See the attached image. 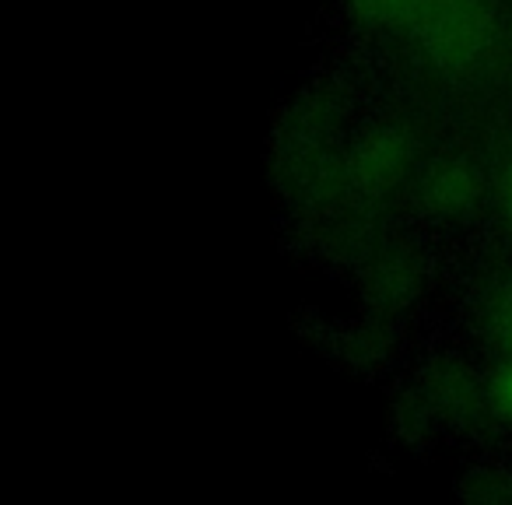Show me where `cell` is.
<instances>
[{"label":"cell","mask_w":512,"mask_h":505,"mask_svg":"<svg viewBox=\"0 0 512 505\" xmlns=\"http://www.w3.org/2000/svg\"><path fill=\"white\" fill-rule=\"evenodd\" d=\"M411 32L425 57L446 74L474 71L495 43V22L484 0H418Z\"/></svg>","instance_id":"obj_1"},{"label":"cell","mask_w":512,"mask_h":505,"mask_svg":"<svg viewBox=\"0 0 512 505\" xmlns=\"http://www.w3.org/2000/svg\"><path fill=\"white\" fill-rule=\"evenodd\" d=\"M414 165V141L404 127H372L355 141L344 162V179L362 197H386L407 179Z\"/></svg>","instance_id":"obj_2"},{"label":"cell","mask_w":512,"mask_h":505,"mask_svg":"<svg viewBox=\"0 0 512 505\" xmlns=\"http://www.w3.org/2000/svg\"><path fill=\"white\" fill-rule=\"evenodd\" d=\"M484 407V383H477L467 369H460L456 362L435 365L432 372H425L418 390V414H432V418H453L463 421L474 411Z\"/></svg>","instance_id":"obj_3"},{"label":"cell","mask_w":512,"mask_h":505,"mask_svg":"<svg viewBox=\"0 0 512 505\" xmlns=\"http://www.w3.org/2000/svg\"><path fill=\"white\" fill-rule=\"evenodd\" d=\"M477 193H481V179L474 176L467 162H442L421 183V204L432 214L453 218L474 204Z\"/></svg>","instance_id":"obj_4"},{"label":"cell","mask_w":512,"mask_h":505,"mask_svg":"<svg viewBox=\"0 0 512 505\" xmlns=\"http://www.w3.org/2000/svg\"><path fill=\"white\" fill-rule=\"evenodd\" d=\"M421 285V271L418 260L411 253H390L383 257L369 274V299L379 309H400L414 299Z\"/></svg>","instance_id":"obj_5"},{"label":"cell","mask_w":512,"mask_h":505,"mask_svg":"<svg viewBox=\"0 0 512 505\" xmlns=\"http://www.w3.org/2000/svg\"><path fill=\"white\" fill-rule=\"evenodd\" d=\"M481 327L488 344L498 351V358H512V281L495 285L484 295Z\"/></svg>","instance_id":"obj_6"},{"label":"cell","mask_w":512,"mask_h":505,"mask_svg":"<svg viewBox=\"0 0 512 505\" xmlns=\"http://www.w3.org/2000/svg\"><path fill=\"white\" fill-rule=\"evenodd\" d=\"M358 25L372 32L411 29V18L418 11V0H348Z\"/></svg>","instance_id":"obj_7"},{"label":"cell","mask_w":512,"mask_h":505,"mask_svg":"<svg viewBox=\"0 0 512 505\" xmlns=\"http://www.w3.org/2000/svg\"><path fill=\"white\" fill-rule=\"evenodd\" d=\"M460 495L467 502H484V505L512 502V474L502 467H477L463 477Z\"/></svg>","instance_id":"obj_8"},{"label":"cell","mask_w":512,"mask_h":505,"mask_svg":"<svg viewBox=\"0 0 512 505\" xmlns=\"http://www.w3.org/2000/svg\"><path fill=\"white\" fill-rule=\"evenodd\" d=\"M484 407L498 421L512 425V358H498V365L484 379Z\"/></svg>","instance_id":"obj_9"},{"label":"cell","mask_w":512,"mask_h":505,"mask_svg":"<svg viewBox=\"0 0 512 505\" xmlns=\"http://www.w3.org/2000/svg\"><path fill=\"white\" fill-rule=\"evenodd\" d=\"M498 207H502V218L512 232V162L498 172Z\"/></svg>","instance_id":"obj_10"}]
</instances>
